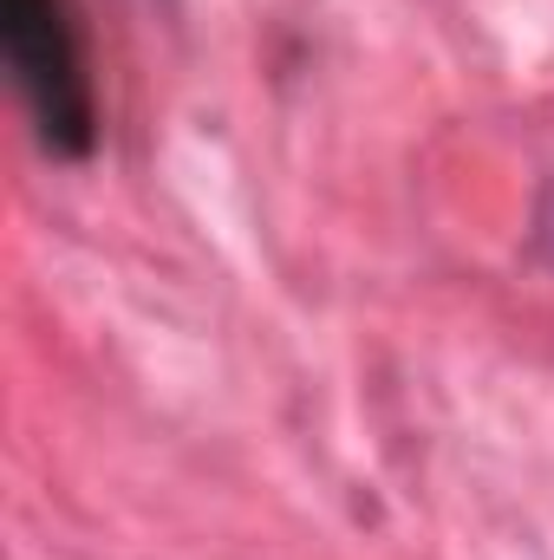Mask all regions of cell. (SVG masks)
I'll list each match as a JSON object with an SVG mask.
<instances>
[{
  "label": "cell",
  "instance_id": "obj_1",
  "mask_svg": "<svg viewBox=\"0 0 554 560\" xmlns=\"http://www.w3.org/2000/svg\"><path fill=\"white\" fill-rule=\"evenodd\" d=\"M0 39L13 85L26 98V118L53 156H92L99 143V105L79 52V26L66 0H0Z\"/></svg>",
  "mask_w": 554,
  "mask_h": 560
}]
</instances>
